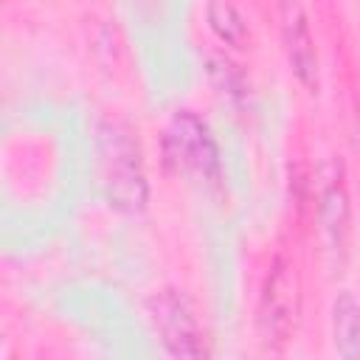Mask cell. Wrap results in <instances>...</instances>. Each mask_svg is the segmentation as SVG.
<instances>
[{"label": "cell", "mask_w": 360, "mask_h": 360, "mask_svg": "<svg viewBox=\"0 0 360 360\" xmlns=\"http://www.w3.org/2000/svg\"><path fill=\"white\" fill-rule=\"evenodd\" d=\"M98 174L107 202L118 211H141L146 205V174L138 141L121 124L98 129Z\"/></svg>", "instance_id": "1"}, {"label": "cell", "mask_w": 360, "mask_h": 360, "mask_svg": "<svg viewBox=\"0 0 360 360\" xmlns=\"http://www.w3.org/2000/svg\"><path fill=\"white\" fill-rule=\"evenodd\" d=\"M298 273L287 256H276L259 295V332L267 349H281L295 326L298 315Z\"/></svg>", "instance_id": "2"}, {"label": "cell", "mask_w": 360, "mask_h": 360, "mask_svg": "<svg viewBox=\"0 0 360 360\" xmlns=\"http://www.w3.org/2000/svg\"><path fill=\"white\" fill-rule=\"evenodd\" d=\"M149 315L155 329L160 332L163 346L174 357H202L208 354L205 335L200 329V321L194 315V307L188 298L177 290H163L155 298H149Z\"/></svg>", "instance_id": "3"}, {"label": "cell", "mask_w": 360, "mask_h": 360, "mask_svg": "<svg viewBox=\"0 0 360 360\" xmlns=\"http://www.w3.org/2000/svg\"><path fill=\"white\" fill-rule=\"evenodd\" d=\"M166 155L169 160L183 169V172H197L202 177H217L219 174V152L217 143L208 132V127L191 115V112H177L166 129Z\"/></svg>", "instance_id": "4"}, {"label": "cell", "mask_w": 360, "mask_h": 360, "mask_svg": "<svg viewBox=\"0 0 360 360\" xmlns=\"http://www.w3.org/2000/svg\"><path fill=\"white\" fill-rule=\"evenodd\" d=\"M278 22H281L284 53H287L292 73L298 76V82L304 87L315 90L318 87V53H315V39L309 34V22H307L304 8L295 0H284Z\"/></svg>", "instance_id": "5"}, {"label": "cell", "mask_w": 360, "mask_h": 360, "mask_svg": "<svg viewBox=\"0 0 360 360\" xmlns=\"http://www.w3.org/2000/svg\"><path fill=\"white\" fill-rule=\"evenodd\" d=\"M332 340L340 357H360V304L352 292H340L332 304Z\"/></svg>", "instance_id": "6"}, {"label": "cell", "mask_w": 360, "mask_h": 360, "mask_svg": "<svg viewBox=\"0 0 360 360\" xmlns=\"http://www.w3.org/2000/svg\"><path fill=\"white\" fill-rule=\"evenodd\" d=\"M321 225L332 250H343L349 233V194L340 180H332L321 200Z\"/></svg>", "instance_id": "7"}, {"label": "cell", "mask_w": 360, "mask_h": 360, "mask_svg": "<svg viewBox=\"0 0 360 360\" xmlns=\"http://www.w3.org/2000/svg\"><path fill=\"white\" fill-rule=\"evenodd\" d=\"M208 22L225 45L242 48L248 42V25L228 0H208Z\"/></svg>", "instance_id": "8"}]
</instances>
